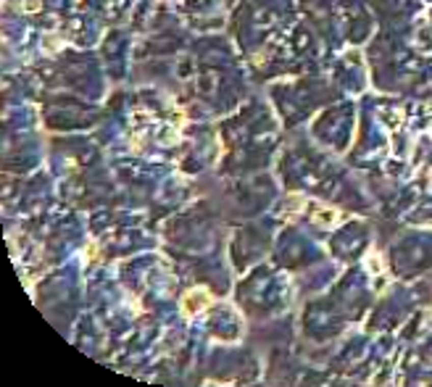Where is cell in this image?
Listing matches in <instances>:
<instances>
[{"mask_svg":"<svg viewBox=\"0 0 432 387\" xmlns=\"http://www.w3.org/2000/svg\"><path fill=\"white\" fill-rule=\"evenodd\" d=\"M198 303H208V295H206V292H195L193 298L187 295V300H184V308H190V311L195 314V308H198Z\"/></svg>","mask_w":432,"mask_h":387,"instance_id":"1","label":"cell"}]
</instances>
